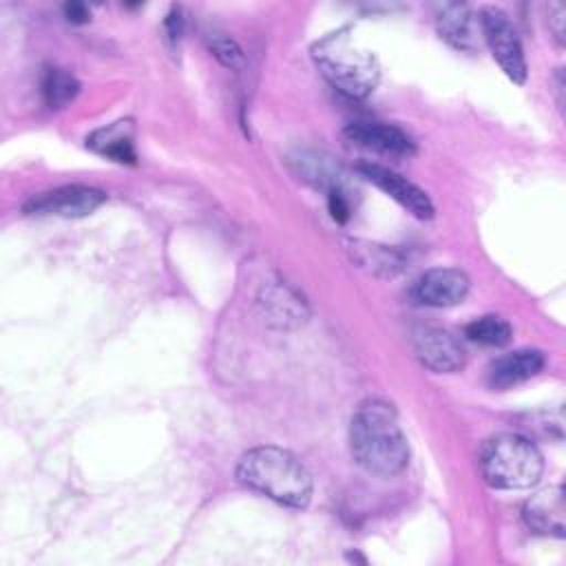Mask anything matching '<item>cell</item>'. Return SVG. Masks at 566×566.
<instances>
[{
	"label": "cell",
	"instance_id": "obj_2",
	"mask_svg": "<svg viewBox=\"0 0 566 566\" xmlns=\"http://www.w3.org/2000/svg\"><path fill=\"white\" fill-rule=\"evenodd\" d=\"M237 478L241 484L292 509H303L312 500L307 469L296 455L279 447L250 449L239 460Z\"/></svg>",
	"mask_w": 566,
	"mask_h": 566
},
{
	"label": "cell",
	"instance_id": "obj_21",
	"mask_svg": "<svg viewBox=\"0 0 566 566\" xmlns=\"http://www.w3.org/2000/svg\"><path fill=\"white\" fill-rule=\"evenodd\" d=\"M64 13H66V20L69 22H86L88 18H91V11L84 7V4H80V2H71V4H66L64 7Z\"/></svg>",
	"mask_w": 566,
	"mask_h": 566
},
{
	"label": "cell",
	"instance_id": "obj_8",
	"mask_svg": "<svg viewBox=\"0 0 566 566\" xmlns=\"http://www.w3.org/2000/svg\"><path fill=\"white\" fill-rule=\"evenodd\" d=\"M469 294V276L455 268H433L411 285V296L429 307H451Z\"/></svg>",
	"mask_w": 566,
	"mask_h": 566
},
{
	"label": "cell",
	"instance_id": "obj_13",
	"mask_svg": "<svg viewBox=\"0 0 566 566\" xmlns=\"http://www.w3.org/2000/svg\"><path fill=\"white\" fill-rule=\"evenodd\" d=\"M438 31L451 46L473 51L478 46L475 18L467 4H442L438 9Z\"/></svg>",
	"mask_w": 566,
	"mask_h": 566
},
{
	"label": "cell",
	"instance_id": "obj_17",
	"mask_svg": "<svg viewBox=\"0 0 566 566\" xmlns=\"http://www.w3.org/2000/svg\"><path fill=\"white\" fill-rule=\"evenodd\" d=\"M354 256L358 259L360 265L380 272V274H396L402 268V256L387 245H374V243H354L352 248Z\"/></svg>",
	"mask_w": 566,
	"mask_h": 566
},
{
	"label": "cell",
	"instance_id": "obj_9",
	"mask_svg": "<svg viewBox=\"0 0 566 566\" xmlns=\"http://www.w3.org/2000/svg\"><path fill=\"white\" fill-rule=\"evenodd\" d=\"M345 137L360 148H367L387 157H411L416 153L413 139L394 124L354 122L345 128Z\"/></svg>",
	"mask_w": 566,
	"mask_h": 566
},
{
	"label": "cell",
	"instance_id": "obj_14",
	"mask_svg": "<svg viewBox=\"0 0 566 566\" xmlns=\"http://www.w3.org/2000/svg\"><path fill=\"white\" fill-rule=\"evenodd\" d=\"M86 144L95 153H99L113 161H119V164H135V159H137L135 148H133L130 122H115L106 128H99L91 137H86Z\"/></svg>",
	"mask_w": 566,
	"mask_h": 566
},
{
	"label": "cell",
	"instance_id": "obj_11",
	"mask_svg": "<svg viewBox=\"0 0 566 566\" xmlns=\"http://www.w3.org/2000/svg\"><path fill=\"white\" fill-rule=\"evenodd\" d=\"M524 522L528 528H533L539 535L551 537H564V515H566V502H564V489L562 486H548L533 497L526 500L522 509Z\"/></svg>",
	"mask_w": 566,
	"mask_h": 566
},
{
	"label": "cell",
	"instance_id": "obj_16",
	"mask_svg": "<svg viewBox=\"0 0 566 566\" xmlns=\"http://www.w3.org/2000/svg\"><path fill=\"white\" fill-rule=\"evenodd\" d=\"M464 334L469 340L473 343H480V345H486V347H502L511 340L513 332H511V325L500 318V316H480L475 321H471L467 327H464Z\"/></svg>",
	"mask_w": 566,
	"mask_h": 566
},
{
	"label": "cell",
	"instance_id": "obj_3",
	"mask_svg": "<svg viewBox=\"0 0 566 566\" xmlns=\"http://www.w3.org/2000/svg\"><path fill=\"white\" fill-rule=\"evenodd\" d=\"M312 57L329 84L354 99L367 97L380 80L376 55L349 29L321 38L312 46Z\"/></svg>",
	"mask_w": 566,
	"mask_h": 566
},
{
	"label": "cell",
	"instance_id": "obj_15",
	"mask_svg": "<svg viewBox=\"0 0 566 566\" xmlns=\"http://www.w3.org/2000/svg\"><path fill=\"white\" fill-rule=\"evenodd\" d=\"M42 97L46 106L51 108H62L69 102L75 99L80 91V82L64 69H46L42 75Z\"/></svg>",
	"mask_w": 566,
	"mask_h": 566
},
{
	"label": "cell",
	"instance_id": "obj_10",
	"mask_svg": "<svg viewBox=\"0 0 566 566\" xmlns=\"http://www.w3.org/2000/svg\"><path fill=\"white\" fill-rule=\"evenodd\" d=\"M358 170L363 177L374 181L380 190H385L391 199H396L402 208H407L413 217H418V219L433 217L431 199L427 197V192L422 188H418L409 179L400 177L398 172H394L380 164H371V161L360 164Z\"/></svg>",
	"mask_w": 566,
	"mask_h": 566
},
{
	"label": "cell",
	"instance_id": "obj_6",
	"mask_svg": "<svg viewBox=\"0 0 566 566\" xmlns=\"http://www.w3.org/2000/svg\"><path fill=\"white\" fill-rule=\"evenodd\" d=\"M411 343L418 360L436 374H451L464 365L460 340L444 327L418 325L411 334Z\"/></svg>",
	"mask_w": 566,
	"mask_h": 566
},
{
	"label": "cell",
	"instance_id": "obj_7",
	"mask_svg": "<svg viewBox=\"0 0 566 566\" xmlns=\"http://www.w3.org/2000/svg\"><path fill=\"white\" fill-rule=\"evenodd\" d=\"M106 201V195L88 186H62L51 192H42L27 201L29 214H55V217H86Z\"/></svg>",
	"mask_w": 566,
	"mask_h": 566
},
{
	"label": "cell",
	"instance_id": "obj_12",
	"mask_svg": "<svg viewBox=\"0 0 566 566\" xmlns=\"http://www.w3.org/2000/svg\"><path fill=\"white\" fill-rule=\"evenodd\" d=\"M544 367V354L539 349H515L495 358L489 365V385L493 389H509L520 385L533 376H537Z\"/></svg>",
	"mask_w": 566,
	"mask_h": 566
},
{
	"label": "cell",
	"instance_id": "obj_4",
	"mask_svg": "<svg viewBox=\"0 0 566 566\" xmlns=\"http://www.w3.org/2000/svg\"><path fill=\"white\" fill-rule=\"evenodd\" d=\"M480 471L489 486L522 491L539 482L544 460L537 447L520 433L491 436L480 449Z\"/></svg>",
	"mask_w": 566,
	"mask_h": 566
},
{
	"label": "cell",
	"instance_id": "obj_5",
	"mask_svg": "<svg viewBox=\"0 0 566 566\" xmlns=\"http://www.w3.org/2000/svg\"><path fill=\"white\" fill-rule=\"evenodd\" d=\"M480 31L491 49L495 62L500 69L515 82L524 84L526 82V60H524V49L517 38V31L509 15L495 7H486L480 11Z\"/></svg>",
	"mask_w": 566,
	"mask_h": 566
},
{
	"label": "cell",
	"instance_id": "obj_18",
	"mask_svg": "<svg viewBox=\"0 0 566 566\" xmlns=\"http://www.w3.org/2000/svg\"><path fill=\"white\" fill-rule=\"evenodd\" d=\"M210 51H212L214 57H217L223 66H228V69H243V64H245V57H243L241 46H239L234 40L226 38L223 33H214V35L210 38Z\"/></svg>",
	"mask_w": 566,
	"mask_h": 566
},
{
	"label": "cell",
	"instance_id": "obj_1",
	"mask_svg": "<svg viewBox=\"0 0 566 566\" xmlns=\"http://www.w3.org/2000/svg\"><path fill=\"white\" fill-rule=\"evenodd\" d=\"M354 460L371 475L391 478L409 464V444L389 402H363L349 427Z\"/></svg>",
	"mask_w": 566,
	"mask_h": 566
},
{
	"label": "cell",
	"instance_id": "obj_22",
	"mask_svg": "<svg viewBox=\"0 0 566 566\" xmlns=\"http://www.w3.org/2000/svg\"><path fill=\"white\" fill-rule=\"evenodd\" d=\"M181 27H184V18L179 13V9H172L170 15L166 18V31H168V38L177 40L181 35Z\"/></svg>",
	"mask_w": 566,
	"mask_h": 566
},
{
	"label": "cell",
	"instance_id": "obj_20",
	"mask_svg": "<svg viewBox=\"0 0 566 566\" xmlns=\"http://www.w3.org/2000/svg\"><path fill=\"white\" fill-rule=\"evenodd\" d=\"M564 15H566V11H564L562 4H551V9H548V29L553 31V35L559 44L564 42V20H566Z\"/></svg>",
	"mask_w": 566,
	"mask_h": 566
},
{
	"label": "cell",
	"instance_id": "obj_19",
	"mask_svg": "<svg viewBox=\"0 0 566 566\" xmlns=\"http://www.w3.org/2000/svg\"><path fill=\"white\" fill-rule=\"evenodd\" d=\"M327 206H329V212H332V217H334L336 221H347V217H349V203H347V199H345V195H343L340 188H332V190H329V195H327Z\"/></svg>",
	"mask_w": 566,
	"mask_h": 566
}]
</instances>
